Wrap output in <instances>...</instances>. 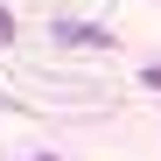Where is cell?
Here are the masks:
<instances>
[{
  "label": "cell",
  "mask_w": 161,
  "mask_h": 161,
  "mask_svg": "<svg viewBox=\"0 0 161 161\" xmlns=\"http://www.w3.org/2000/svg\"><path fill=\"white\" fill-rule=\"evenodd\" d=\"M7 35H14V14H7V7H0V42H7Z\"/></svg>",
  "instance_id": "3"
},
{
  "label": "cell",
  "mask_w": 161,
  "mask_h": 161,
  "mask_svg": "<svg viewBox=\"0 0 161 161\" xmlns=\"http://www.w3.org/2000/svg\"><path fill=\"white\" fill-rule=\"evenodd\" d=\"M63 35L70 42H105V28H91V21H63Z\"/></svg>",
  "instance_id": "1"
},
{
  "label": "cell",
  "mask_w": 161,
  "mask_h": 161,
  "mask_svg": "<svg viewBox=\"0 0 161 161\" xmlns=\"http://www.w3.org/2000/svg\"><path fill=\"white\" fill-rule=\"evenodd\" d=\"M35 161H56V154H35Z\"/></svg>",
  "instance_id": "4"
},
{
  "label": "cell",
  "mask_w": 161,
  "mask_h": 161,
  "mask_svg": "<svg viewBox=\"0 0 161 161\" xmlns=\"http://www.w3.org/2000/svg\"><path fill=\"white\" fill-rule=\"evenodd\" d=\"M140 84H147V91H161V63H154V70H140Z\"/></svg>",
  "instance_id": "2"
}]
</instances>
